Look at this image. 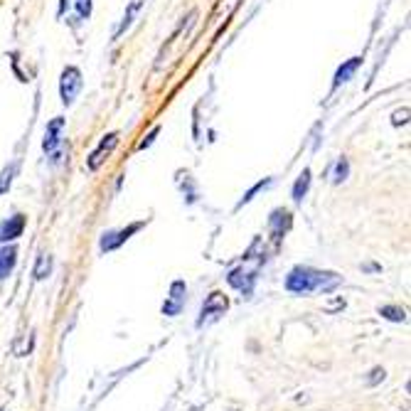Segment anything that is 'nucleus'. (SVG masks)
<instances>
[{
    "mask_svg": "<svg viewBox=\"0 0 411 411\" xmlns=\"http://www.w3.org/2000/svg\"><path fill=\"white\" fill-rule=\"evenodd\" d=\"M359 65H362V57H353V59H347V62H342V65L337 67V71H335L333 89H337V87H342V84L350 82V79L357 74Z\"/></svg>",
    "mask_w": 411,
    "mask_h": 411,
    "instance_id": "11",
    "label": "nucleus"
},
{
    "mask_svg": "<svg viewBox=\"0 0 411 411\" xmlns=\"http://www.w3.org/2000/svg\"><path fill=\"white\" fill-rule=\"evenodd\" d=\"M49 274H52V256H49V254H40V256H37V264H35V271H32V276H35L37 281H45Z\"/></svg>",
    "mask_w": 411,
    "mask_h": 411,
    "instance_id": "15",
    "label": "nucleus"
},
{
    "mask_svg": "<svg viewBox=\"0 0 411 411\" xmlns=\"http://www.w3.org/2000/svg\"><path fill=\"white\" fill-rule=\"evenodd\" d=\"M15 261H18V249L12 244H3L0 247V281L8 278L15 269Z\"/></svg>",
    "mask_w": 411,
    "mask_h": 411,
    "instance_id": "12",
    "label": "nucleus"
},
{
    "mask_svg": "<svg viewBox=\"0 0 411 411\" xmlns=\"http://www.w3.org/2000/svg\"><path fill=\"white\" fill-rule=\"evenodd\" d=\"M291 224H293V214L288 210H283V207H278V210H274L269 214V234H271V241H274V249H278V244L283 241L286 232L291 230Z\"/></svg>",
    "mask_w": 411,
    "mask_h": 411,
    "instance_id": "7",
    "label": "nucleus"
},
{
    "mask_svg": "<svg viewBox=\"0 0 411 411\" xmlns=\"http://www.w3.org/2000/svg\"><path fill=\"white\" fill-rule=\"evenodd\" d=\"M143 227H146V222H133V224H129V227H124V230L104 232V236H101V241H99V249H101L104 254L116 252L118 247H124L126 241H129L131 236L135 234V232H141Z\"/></svg>",
    "mask_w": 411,
    "mask_h": 411,
    "instance_id": "5",
    "label": "nucleus"
},
{
    "mask_svg": "<svg viewBox=\"0 0 411 411\" xmlns=\"http://www.w3.org/2000/svg\"><path fill=\"white\" fill-rule=\"evenodd\" d=\"M347 175H350V163H347V158H340L337 163H335L333 182H335V185H340L342 180H347Z\"/></svg>",
    "mask_w": 411,
    "mask_h": 411,
    "instance_id": "18",
    "label": "nucleus"
},
{
    "mask_svg": "<svg viewBox=\"0 0 411 411\" xmlns=\"http://www.w3.org/2000/svg\"><path fill=\"white\" fill-rule=\"evenodd\" d=\"M384 377H387V372L382 367H372L370 377H367V387H377L379 382H384Z\"/></svg>",
    "mask_w": 411,
    "mask_h": 411,
    "instance_id": "20",
    "label": "nucleus"
},
{
    "mask_svg": "<svg viewBox=\"0 0 411 411\" xmlns=\"http://www.w3.org/2000/svg\"><path fill=\"white\" fill-rule=\"evenodd\" d=\"M141 8H143V0H131L129 8H126V12H124V20H121V25L116 27V32H113V40H118V37L124 35L126 30H129L131 25H133L135 15L141 12Z\"/></svg>",
    "mask_w": 411,
    "mask_h": 411,
    "instance_id": "13",
    "label": "nucleus"
},
{
    "mask_svg": "<svg viewBox=\"0 0 411 411\" xmlns=\"http://www.w3.org/2000/svg\"><path fill=\"white\" fill-rule=\"evenodd\" d=\"M271 185H274V177H266V180L256 182V185H254V188L249 190V192L244 195V197H241V200H239V205H236V210H241V207H244V205H249V202H252L258 192H264V190H269Z\"/></svg>",
    "mask_w": 411,
    "mask_h": 411,
    "instance_id": "17",
    "label": "nucleus"
},
{
    "mask_svg": "<svg viewBox=\"0 0 411 411\" xmlns=\"http://www.w3.org/2000/svg\"><path fill=\"white\" fill-rule=\"evenodd\" d=\"M116 146H118V133H116V131H113V133H106L104 138H101L99 146H96L94 153L87 158V168H89V170H91V173L99 170L101 165L106 163V158H109V155L116 151Z\"/></svg>",
    "mask_w": 411,
    "mask_h": 411,
    "instance_id": "8",
    "label": "nucleus"
},
{
    "mask_svg": "<svg viewBox=\"0 0 411 411\" xmlns=\"http://www.w3.org/2000/svg\"><path fill=\"white\" fill-rule=\"evenodd\" d=\"M15 170H18V163H12L10 168H5V170H3V175H0V195L8 192V188H10V182H12V175H15Z\"/></svg>",
    "mask_w": 411,
    "mask_h": 411,
    "instance_id": "19",
    "label": "nucleus"
},
{
    "mask_svg": "<svg viewBox=\"0 0 411 411\" xmlns=\"http://www.w3.org/2000/svg\"><path fill=\"white\" fill-rule=\"evenodd\" d=\"M25 224H27L25 214H12V217L3 219V222H0V244H10V241H15L18 236H23Z\"/></svg>",
    "mask_w": 411,
    "mask_h": 411,
    "instance_id": "9",
    "label": "nucleus"
},
{
    "mask_svg": "<svg viewBox=\"0 0 411 411\" xmlns=\"http://www.w3.org/2000/svg\"><path fill=\"white\" fill-rule=\"evenodd\" d=\"M82 87H84L82 69H79V67H65L62 79H59V96H62V104L65 106L74 104L79 91H82Z\"/></svg>",
    "mask_w": 411,
    "mask_h": 411,
    "instance_id": "3",
    "label": "nucleus"
},
{
    "mask_svg": "<svg viewBox=\"0 0 411 411\" xmlns=\"http://www.w3.org/2000/svg\"><path fill=\"white\" fill-rule=\"evenodd\" d=\"M308 190H311V168H303V173L296 177L293 190H291V197H293V202H303V197L308 195Z\"/></svg>",
    "mask_w": 411,
    "mask_h": 411,
    "instance_id": "14",
    "label": "nucleus"
},
{
    "mask_svg": "<svg viewBox=\"0 0 411 411\" xmlns=\"http://www.w3.org/2000/svg\"><path fill=\"white\" fill-rule=\"evenodd\" d=\"M62 131H65V118L57 116L47 124V131H45V141H42V151L45 153H54L62 143Z\"/></svg>",
    "mask_w": 411,
    "mask_h": 411,
    "instance_id": "10",
    "label": "nucleus"
},
{
    "mask_svg": "<svg viewBox=\"0 0 411 411\" xmlns=\"http://www.w3.org/2000/svg\"><path fill=\"white\" fill-rule=\"evenodd\" d=\"M77 12H79V18L87 20L89 15H91V0H77Z\"/></svg>",
    "mask_w": 411,
    "mask_h": 411,
    "instance_id": "21",
    "label": "nucleus"
},
{
    "mask_svg": "<svg viewBox=\"0 0 411 411\" xmlns=\"http://www.w3.org/2000/svg\"><path fill=\"white\" fill-rule=\"evenodd\" d=\"M227 311H230V298H227L222 291H212V293L205 298V303H202L200 318H197L195 328H205V325H210V323H217Z\"/></svg>",
    "mask_w": 411,
    "mask_h": 411,
    "instance_id": "2",
    "label": "nucleus"
},
{
    "mask_svg": "<svg viewBox=\"0 0 411 411\" xmlns=\"http://www.w3.org/2000/svg\"><path fill=\"white\" fill-rule=\"evenodd\" d=\"M185 303H188V286H185V281L177 278V281L170 283V293H168V298H165L160 311H163V315L175 318L185 311Z\"/></svg>",
    "mask_w": 411,
    "mask_h": 411,
    "instance_id": "6",
    "label": "nucleus"
},
{
    "mask_svg": "<svg viewBox=\"0 0 411 411\" xmlns=\"http://www.w3.org/2000/svg\"><path fill=\"white\" fill-rule=\"evenodd\" d=\"M342 278L335 271H320L313 266H293L286 276V291L293 296H308L313 291L333 293L340 286Z\"/></svg>",
    "mask_w": 411,
    "mask_h": 411,
    "instance_id": "1",
    "label": "nucleus"
},
{
    "mask_svg": "<svg viewBox=\"0 0 411 411\" xmlns=\"http://www.w3.org/2000/svg\"><path fill=\"white\" fill-rule=\"evenodd\" d=\"M158 133H160V126H155V129L151 131V133H148L146 138H143V141H141V146H138V148H141V151H143V148H148V146H151V143L155 141V135H158Z\"/></svg>",
    "mask_w": 411,
    "mask_h": 411,
    "instance_id": "23",
    "label": "nucleus"
},
{
    "mask_svg": "<svg viewBox=\"0 0 411 411\" xmlns=\"http://www.w3.org/2000/svg\"><path fill=\"white\" fill-rule=\"evenodd\" d=\"M379 315L389 323H406V311L401 306H382L379 308Z\"/></svg>",
    "mask_w": 411,
    "mask_h": 411,
    "instance_id": "16",
    "label": "nucleus"
},
{
    "mask_svg": "<svg viewBox=\"0 0 411 411\" xmlns=\"http://www.w3.org/2000/svg\"><path fill=\"white\" fill-rule=\"evenodd\" d=\"M406 121H409V109H401V111H397L392 118L394 126H401V124H406Z\"/></svg>",
    "mask_w": 411,
    "mask_h": 411,
    "instance_id": "22",
    "label": "nucleus"
},
{
    "mask_svg": "<svg viewBox=\"0 0 411 411\" xmlns=\"http://www.w3.org/2000/svg\"><path fill=\"white\" fill-rule=\"evenodd\" d=\"M258 269H247V266H236L227 274V283H230L234 291H239L244 298H252L254 293V286L258 281Z\"/></svg>",
    "mask_w": 411,
    "mask_h": 411,
    "instance_id": "4",
    "label": "nucleus"
},
{
    "mask_svg": "<svg viewBox=\"0 0 411 411\" xmlns=\"http://www.w3.org/2000/svg\"><path fill=\"white\" fill-rule=\"evenodd\" d=\"M364 271H379V266H377V264H367V266H364Z\"/></svg>",
    "mask_w": 411,
    "mask_h": 411,
    "instance_id": "24",
    "label": "nucleus"
}]
</instances>
